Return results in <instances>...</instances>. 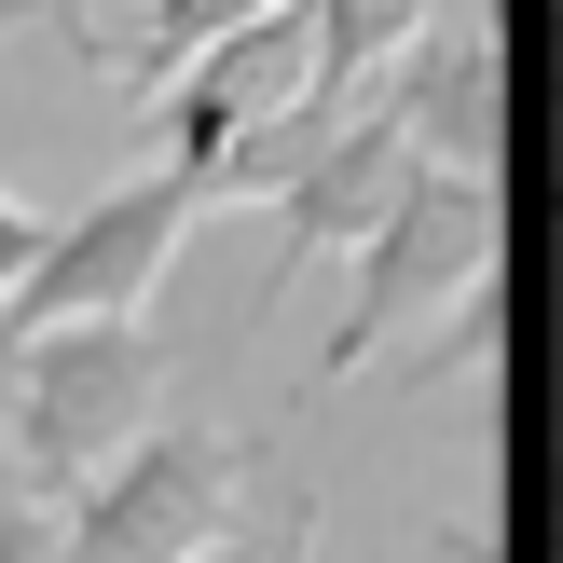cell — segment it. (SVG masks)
Segmentation results:
<instances>
[{
	"label": "cell",
	"instance_id": "obj_12",
	"mask_svg": "<svg viewBox=\"0 0 563 563\" xmlns=\"http://www.w3.org/2000/svg\"><path fill=\"white\" fill-rule=\"evenodd\" d=\"M82 14H97V0H0V42H27V27H55V42H82Z\"/></svg>",
	"mask_w": 563,
	"mask_h": 563
},
{
	"label": "cell",
	"instance_id": "obj_2",
	"mask_svg": "<svg viewBox=\"0 0 563 563\" xmlns=\"http://www.w3.org/2000/svg\"><path fill=\"white\" fill-rule=\"evenodd\" d=\"M495 247H509V179H467V165H412L399 207L357 234V289H344V330L317 344V385L372 372L412 317H440L454 289H482Z\"/></svg>",
	"mask_w": 563,
	"mask_h": 563
},
{
	"label": "cell",
	"instance_id": "obj_6",
	"mask_svg": "<svg viewBox=\"0 0 563 563\" xmlns=\"http://www.w3.org/2000/svg\"><path fill=\"white\" fill-rule=\"evenodd\" d=\"M385 124L412 137L427 165H467V179H509V124H522V82L509 42H495V0H440L399 55H385Z\"/></svg>",
	"mask_w": 563,
	"mask_h": 563
},
{
	"label": "cell",
	"instance_id": "obj_14",
	"mask_svg": "<svg viewBox=\"0 0 563 563\" xmlns=\"http://www.w3.org/2000/svg\"><path fill=\"white\" fill-rule=\"evenodd\" d=\"M27 247H42V220H27L14 192H0V289H14V275H27Z\"/></svg>",
	"mask_w": 563,
	"mask_h": 563
},
{
	"label": "cell",
	"instance_id": "obj_9",
	"mask_svg": "<svg viewBox=\"0 0 563 563\" xmlns=\"http://www.w3.org/2000/svg\"><path fill=\"white\" fill-rule=\"evenodd\" d=\"M302 14H317V97L357 110V97H372V69L440 14V0H302Z\"/></svg>",
	"mask_w": 563,
	"mask_h": 563
},
{
	"label": "cell",
	"instance_id": "obj_10",
	"mask_svg": "<svg viewBox=\"0 0 563 563\" xmlns=\"http://www.w3.org/2000/svg\"><path fill=\"white\" fill-rule=\"evenodd\" d=\"M0 563H69V522H55V495L14 454H0Z\"/></svg>",
	"mask_w": 563,
	"mask_h": 563
},
{
	"label": "cell",
	"instance_id": "obj_13",
	"mask_svg": "<svg viewBox=\"0 0 563 563\" xmlns=\"http://www.w3.org/2000/svg\"><path fill=\"white\" fill-rule=\"evenodd\" d=\"M427 563H509V537H495V522H440Z\"/></svg>",
	"mask_w": 563,
	"mask_h": 563
},
{
	"label": "cell",
	"instance_id": "obj_5",
	"mask_svg": "<svg viewBox=\"0 0 563 563\" xmlns=\"http://www.w3.org/2000/svg\"><path fill=\"white\" fill-rule=\"evenodd\" d=\"M302 97H317V14H302V0H262V14L220 27V42L165 82V165L192 179V207H207V179H220L262 124H289Z\"/></svg>",
	"mask_w": 563,
	"mask_h": 563
},
{
	"label": "cell",
	"instance_id": "obj_3",
	"mask_svg": "<svg viewBox=\"0 0 563 563\" xmlns=\"http://www.w3.org/2000/svg\"><path fill=\"white\" fill-rule=\"evenodd\" d=\"M192 179L179 165H137V179H110L97 207L42 220V247H27V275L0 289V344H27V330H69V317H152L165 262H179L192 234Z\"/></svg>",
	"mask_w": 563,
	"mask_h": 563
},
{
	"label": "cell",
	"instance_id": "obj_8",
	"mask_svg": "<svg viewBox=\"0 0 563 563\" xmlns=\"http://www.w3.org/2000/svg\"><path fill=\"white\" fill-rule=\"evenodd\" d=\"M234 14H262V0H137V14H82L69 55H82L97 82H124V97H165V82H179Z\"/></svg>",
	"mask_w": 563,
	"mask_h": 563
},
{
	"label": "cell",
	"instance_id": "obj_7",
	"mask_svg": "<svg viewBox=\"0 0 563 563\" xmlns=\"http://www.w3.org/2000/svg\"><path fill=\"white\" fill-rule=\"evenodd\" d=\"M412 165H427V152L385 124V97H357L344 124H330L317 152L275 179V262L302 275V262H330V247H357L385 207H399V179H412ZM289 275H275V289H289Z\"/></svg>",
	"mask_w": 563,
	"mask_h": 563
},
{
	"label": "cell",
	"instance_id": "obj_4",
	"mask_svg": "<svg viewBox=\"0 0 563 563\" xmlns=\"http://www.w3.org/2000/svg\"><path fill=\"white\" fill-rule=\"evenodd\" d=\"M262 509V495H247V454L220 427H137L124 454L97 467V482L69 495V563H165V550H207V537H234V522Z\"/></svg>",
	"mask_w": 563,
	"mask_h": 563
},
{
	"label": "cell",
	"instance_id": "obj_11",
	"mask_svg": "<svg viewBox=\"0 0 563 563\" xmlns=\"http://www.w3.org/2000/svg\"><path fill=\"white\" fill-rule=\"evenodd\" d=\"M262 563H317V495H302V482L275 495V537H262Z\"/></svg>",
	"mask_w": 563,
	"mask_h": 563
},
{
	"label": "cell",
	"instance_id": "obj_1",
	"mask_svg": "<svg viewBox=\"0 0 563 563\" xmlns=\"http://www.w3.org/2000/svg\"><path fill=\"white\" fill-rule=\"evenodd\" d=\"M152 412H165L152 317H69V330L0 344V454H14L42 495H82Z\"/></svg>",
	"mask_w": 563,
	"mask_h": 563
}]
</instances>
